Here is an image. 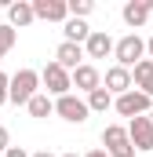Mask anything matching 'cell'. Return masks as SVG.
<instances>
[{"mask_svg":"<svg viewBox=\"0 0 153 157\" xmlns=\"http://www.w3.org/2000/svg\"><path fill=\"white\" fill-rule=\"evenodd\" d=\"M37 84H40L37 70H18V73L11 77V102H15V106H29V102L40 95Z\"/></svg>","mask_w":153,"mask_h":157,"instance_id":"1","label":"cell"},{"mask_svg":"<svg viewBox=\"0 0 153 157\" xmlns=\"http://www.w3.org/2000/svg\"><path fill=\"white\" fill-rule=\"evenodd\" d=\"M142 55H146V40L139 37V33H128V37H120V40H117V51H113L117 66H124V70H135V66L142 62Z\"/></svg>","mask_w":153,"mask_h":157,"instance_id":"2","label":"cell"},{"mask_svg":"<svg viewBox=\"0 0 153 157\" xmlns=\"http://www.w3.org/2000/svg\"><path fill=\"white\" fill-rule=\"evenodd\" d=\"M102 146L110 157H135V143H131L128 128H120V124H110L102 132Z\"/></svg>","mask_w":153,"mask_h":157,"instance_id":"3","label":"cell"},{"mask_svg":"<svg viewBox=\"0 0 153 157\" xmlns=\"http://www.w3.org/2000/svg\"><path fill=\"white\" fill-rule=\"evenodd\" d=\"M40 84L47 88V95H69V88H73V73L69 70H62L58 62H47L44 66V73H40Z\"/></svg>","mask_w":153,"mask_h":157,"instance_id":"4","label":"cell"},{"mask_svg":"<svg viewBox=\"0 0 153 157\" xmlns=\"http://www.w3.org/2000/svg\"><path fill=\"white\" fill-rule=\"evenodd\" d=\"M55 113H58L62 121H69V124H84L88 113H91V106H88V99H76L73 91H69V95L55 99Z\"/></svg>","mask_w":153,"mask_h":157,"instance_id":"5","label":"cell"},{"mask_svg":"<svg viewBox=\"0 0 153 157\" xmlns=\"http://www.w3.org/2000/svg\"><path fill=\"white\" fill-rule=\"evenodd\" d=\"M150 95H146V91H135V88H131V91H128V95H120V99H117L113 106H117V113H120V117H146V110H150Z\"/></svg>","mask_w":153,"mask_h":157,"instance_id":"6","label":"cell"},{"mask_svg":"<svg viewBox=\"0 0 153 157\" xmlns=\"http://www.w3.org/2000/svg\"><path fill=\"white\" fill-rule=\"evenodd\" d=\"M33 11L44 22H69V0H33Z\"/></svg>","mask_w":153,"mask_h":157,"instance_id":"7","label":"cell"},{"mask_svg":"<svg viewBox=\"0 0 153 157\" xmlns=\"http://www.w3.org/2000/svg\"><path fill=\"white\" fill-rule=\"evenodd\" d=\"M128 135H131L135 150H153V121L150 117H135L128 124Z\"/></svg>","mask_w":153,"mask_h":157,"instance_id":"8","label":"cell"},{"mask_svg":"<svg viewBox=\"0 0 153 157\" xmlns=\"http://www.w3.org/2000/svg\"><path fill=\"white\" fill-rule=\"evenodd\" d=\"M131 84H135V80H131V70L113 66V70H106V84H102V88H106L110 95L120 99V95H128V91H131Z\"/></svg>","mask_w":153,"mask_h":157,"instance_id":"9","label":"cell"},{"mask_svg":"<svg viewBox=\"0 0 153 157\" xmlns=\"http://www.w3.org/2000/svg\"><path fill=\"white\" fill-rule=\"evenodd\" d=\"M84 55H88V51H84L80 44H69V40H62V44H58V51H55V62H58L62 70H69V73H73V70H80V66H84V62H80Z\"/></svg>","mask_w":153,"mask_h":157,"instance_id":"10","label":"cell"},{"mask_svg":"<svg viewBox=\"0 0 153 157\" xmlns=\"http://www.w3.org/2000/svg\"><path fill=\"white\" fill-rule=\"evenodd\" d=\"M120 15H124V22H128L131 29H139V26L153 15V0H131V4H124Z\"/></svg>","mask_w":153,"mask_h":157,"instance_id":"11","label":"cell"},{"mask_svg":"<svg viewBox=\"0 0 153 157\" xmlns=\"http://www.w3.org/2000/svg\"><path fill=\"white\" fill-rule=\"evenodd\" d=\"M84 51H88V59H106V55H113V51H117V44L110 40V33L95 29V33L88 37V44H84Z\"/></svg>","mask_w":153,"mask_h":157,"instance_id":"12","label":"cell"},{"mask_svg":"<svg viewBox=\"0 0 153 157\" xmlns=\"http://www.w3.org/2000/svg\"><path fill=\"white\" fill-rule=\"evenodd\" d=\"M73 88L88 91V95H91V91H99V88H102V77H99V70H95V66H88V62H84L80 70H73Z\"/></svg>","mask_w":153,"mask_h":157,"instance_id":"13","label":"cell"},{"mask_svg":"<svg viewBox=\"0 0 153 157\" xmlns=\"http://www.w3.org/2000/svg\"><path fill=\"white\" fill-rule=\"evenodd\" d=\"M131 80H135L139 91H146V95L153 99V59H142V62L131 70Z\"/></svg>","mask_w":153,"mask_h":157,"instance_id":"14","label":"cell"},{"mask_svg":"<svg viewBox=\"0 0 153 157\" xmlns=\"http://www.w3.org/2000/svg\"><path fill=\"white\" fill-rule=\"evenodd\" d=\"M7 18H11V26H29L33 18H37V11H33V4H26V0H18V4H11L7 7Z\"/></svg>","mask_w":153,"mask_h":157,"instance_id":"15","label":"cell"},{"mask_svg":"<svg viewBox=\"0 0 153 157\" xmlns=\"http://www.w3.org/2000/svg\"><path fill=\"white\" fill-rule=\"evenodd\" d=\"M62 33H66V40H69V44H88V37H91L95 29H88V22H84V18H69Z\"/></svg>","mask_w":153,"mask_h":157,"instance_id":"16","label":"cell"},{"mask_svg":"<svg viewBox=\"0 0 153 157\" xmlns=\"http://www.w3.org/2000/svg\"><path fill=\"white\" fill-rule=\"evenodd\" d=\"M88 106H91L95 113H106V110L113 106V95H110L106 88H99V91H91V95H88Z\"/></svg>","mask_w":153,"mask_h":157,"instance_id":"17","label":"cell"},{"mask_svg":"<svg viewBox=\"0 0 153 157\" xmlns=\"http://www.w3.org/2000/svg\"><path fill=\"white\" fill-rule=\"evenodd\" d=\"M29 113H33V117H51V113H55V102H51V95H44V91H40L37 99L29 102Z\"/></svg>","mask_w":153,"mask_h":157,"instance_id":"18","label":"cell"},{"mask_svg":"<svg viewBox=\"0 0 153 157\" xmlns=\"http://www.w3.org/2000/svg\"><path fill=\"white\" fill-rule=\"evenodd\" d=\"M91 11H95L91 0H69V18H88Z\"/></svg>","mask_w":153,"mask_h":157,"instance_id":"19","label":"cell"},{"mask_svg":"<svg viewBox=\"0 0 153 157\" xmlns=\"http://www.w3.org/2000/svg\"><path fill=\"white\" fill-rule=\"evenodd\" d=\"M11 48H15V26H11V22H4V26H0V55H4V51H11Z\"/></svg>","mask_w":153,"mask_h":157,"instance_id":"20","label":"cell"},{"mask_svg":"<svg viewBox=\"0 0 153 157\" xmlns=\"http://www.w3.org/2000/svg\"><path fill=\"white\" fill-rule=\"evenodd\" d=\"M4 102H11V77L0 73V106H4Z\"/></svg>","mask_w":153,"mask_h":157,"instance_id":"21","label":"cell"},{"mask_svg":"<svg viewBox=\"0 0 153 157\" xmlns=\"http://www.w3.org/2000/svg\"><path fill=\"white\" fill-rule=\"evenodd\" d=\"M11 150V135H7V128L0 124V154H7Z\"/></svg>","mask_w":153,"mask_h":157,"instance_id":"22","label":"cell"},{"mask_svg":"<svg viewBox=\"0 0 153 157\" xmlns=\"http://www.w3.org/2000/svg\"><path fill=\"white\" fill-rule=\"evenodd\" d=\"M4 157H33V154H26L22 146H11V150H7V154H4Z\"/></svg>","mask_w":153,"mask_h":157,"instance_id":"23","label":"cell"},{"mask_svg":"<svg viewBox=\"0 0 153 157\" xmlns=\"http://www.w3.org/2000/svg\"><path fill=\"white\" fill-rule=\"evenodd\" d=\"M84 157H110L106 150H91V154H84Z\"/></svg>","mask_w":153,"mask_h":157,"instance_id":"24","label":"cell"},{"mask_svg":"<svg viewBox=\"0 0 153 157\" xmlns=\"http://www.w3.org/2000/svg\"><path fill=\"white\" fill-rule=\"evenodd\" d=\"M146 51H150V59H153V37H150V40H146Z\"/></svg>","mask_w":153,"mask_h":157,"instance_id":"25","label":"cell"},{"mask_svg":"<svg viewBox=\"0 0 153 157\" xmlns=\"http://www.w3.org/2000/svg\"><path fill=\"white\" fill-rule=\"evenodd\" d=\"M33 157H55V154H47V150H37V154H33Z\"/></svg>","mask_w":153,"mask_h":157,"instance_id":"26","label":"cell"},{"mask_svg":"<svg viewBox=\"0 0 153 157\" xmlns=\"http://www.w3.org/2000/svg\"><path fill=\"white\" fill-rule=\"evenodd\" d=\"M62 157H76V154H62Z\"/></svg>","mask_w":153,"mask_h":157,"instance_id":"27","label":"cell"},{"mask_svg":"<svg viewBox=\"0 0 153 157\" xmlns=\"http://www.w3.org/2000/svg\"><path fill=\"white\" fill-rule=\"evenodd\" d=\"M150 121H153V110H150Z\"/></svg>","mask_w":153,"mask_h":157,"instance_id":"28","label":"cell"}]
</instances>
